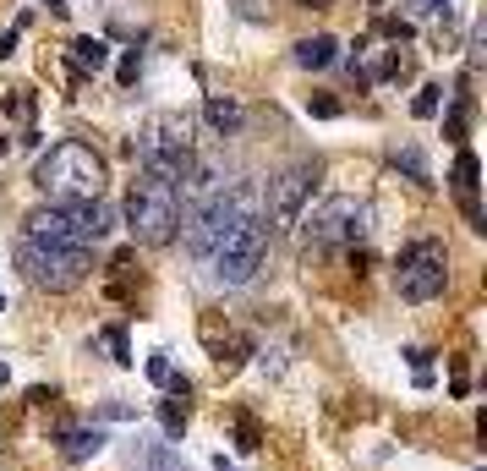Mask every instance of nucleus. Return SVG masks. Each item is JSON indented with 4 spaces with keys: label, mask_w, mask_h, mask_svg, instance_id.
I'll use <instances>...</instances> for the list:
<instances>
[{
    "label": "nucleus",
    "mask_w": 487,
    "mask_h": 471,
    "mask_svg": "<svg viewBox=\"0 0 487 471\" xmlns=\"http://www.w3.org/2000/svg\"><path fill=\"white\" fill-rule=\"evenodd\" d=\"M60 444H67V460H93L105 450V433L99 428H67V433H60Z\"/></svg>",
    "instance_id": "4468645a"
},
{
    "label": "nucleus",
    "mask_w": 487,
    "mask_h": 471,
    "mask_svg": "<svg viewBox=\"0 0 487 471\" xmlns=\"http://www.w3.org/2000/svg\"><path fill=\"white\" fill-rule=\"evenodd\" d=\"M137 466H143V471H186V460H181L170 444H148V450L137 455Z\"/></svg>",
    "instance_id": "f3484780"
},
{
    "label": "nucleus",
    "mask_w": 487,
    "mask_h": 471,
    "mask_svg": "<svg viewBox=\"0 0 487 471\" xmlns=\"http://www.w3.org/2000/svg\"><path fill=\"white\" fill-rule=\"evenodd\" d=\"M438 105H444V82H428V88H421L416 99H411V115H421V121H433V115H438Z\"/></svg>",
    "instance_id": "6ab92c4d"
},
{
    "label": "nucleus",
    "mask_w": 487,
    "mask_h": 471,
    "mask_svg": "<svg viewBox=\"0 0 487 471\" xmlns=\"http://www.w3.org/2000/svg\"><path fill=\"white\" fill-rule=\"evenodd\" d=\"M0 143H6V137H0Z\"/></svg>",
    "instance_id": "2f4dec72"
},
{
    "label": "nucleus",
    "mask_w": 487,
    "mask_h": 471,
    "mask_svg": "<svg viewBox=\"0 0 487 471\" xmlns=\"http://www.w3.org/2000/svg\"><path fill=\"white\" fill-rule=\"evenodd\" d=\"M263 253H269V225H263V214H252L241 219L236 231H224L219 247H214V274H219V286H247V279L263 269Z\"/></svg>",
    "instance_id": "0eeeda50"
},
{
    "label": "nucleus",
    "mask_w": 487,
    "mask_h": 471,
    "mask_svg": "<svg viewBox=\"0 0 487 471\" xmlns=\"http://www.w3.org/2000/svg\"><path fill=\"white\" fill-rule=\"evenodd\" d=\"M0 115L34 121V88H6V93H0Z\"/></svg>",
    "instance_id": "a211bd4d"
},
{
    "label": "nucleus",
    "mask_w": 487,
    "mask_h": 471,
    "mask_svg": "<svg viewBox=\"0 0 487 471\" xmlns=\"http://www.w3.org/2000/svg\"><path fill=\"white\" fill-rule=\"evenodd\" d=\"M72 60H77L82 72H105V67H110V44L93 39V34H77V39H72Z\"/></svg>",
    "instance_id": "2eb2a0df"
},
{
    "label": "nucleus",
    "mask_w": 487,
    "mask_h": 471,
    "mask_svg": "<svg viewBox=\"0 0 487 471\" xmlns=\"http://www.w3.org/2000/svg\"><path fill=\"white\" fill-rule=\"evenodd\" d=\"M214 471H236V466H231V460H224V455H219V460H214Z\"/></svg>",
    "instance_id": "c85d7f7f"
},
{
    "label": "nucleus",
    "mask_w": 487,
    "mask_h": 471,
    "mask_svg": "<svg viewBox=\"0 0 487 471\" xmlns=\"http://www.w3.org/2000/svg\"><path fill=\"white\" fill-rule=\"evenodd\" d=\"M345 67H350L356 82H383V77H400V72H405V60H395L389 50H378L373 39H356L350 55H345Z\"/></svg>",
    "instance_id": "9b49d317"
},
{
    "label": "nucleus",
    "mask_w": 487,
    "mask_h": 471,
    "mask_svg": "<svg viewBox=\"0 0 487 471\" xmlns=\"http://www.w3.org/2000/svg\"><path fill=\"white\" fill-rule=\"evenodd\" d=\"M236 438H241L236 450H257V444H263V433H257V417L241 412V417H236Z\"/></svg>",
    "instance_id": "4be33fe9"
},
{
    "label": "nucleus",
    "mask_w": 487,
    "mask_h": 471,
    "mask_svg": "<svg viewBox=\"0 0 487 471\" xmlns=\"http://www.w3.org/2000/svg\"><path fill=\"white\" fill-rule=\"evenodd\" d=\"M334 60H340V44L329 34H312V39L296 44V67H307V72H323V67H334Z\"/></svg>",
    "instance_id": "ddd939ff"
},
{
    "label": "nucleus",
    "mask_w": 487,
    "mask_h": 471,
    "mask_svg": "<svg viewBox=\"0 0 487 471\" xmlns=\"http://www.w3.org/2000/svg\"><path fill=\"white\" fill-rule=\"evenodd\" d=\"M318 160H296L290 170H279L274 181H269V231H290L302 219V208H307V198H312V186H318Z\"/></svg>",
    "instance_id": "9d476101"
},
{
    "label": "nucleus",
    "mask_w": 487,
    "mask_h": 471,
    "mask_svg": "<svg viewBox=\"0 0 487 471\" xmlns=\"http://www.w3.org/2000/svg\"><path fill=\"white\" fill-rule=\"evenodd\" d=\"M257 214V186H219L214 198H203L198 208H192V225H186V247L198 258H208L224 231H236L241 219Z\"/></svg>",
    "instance_id": "423d86ee"
},
{
    "label": "nucleus",
    "mask_w": 487,
    "mask_h": 471,
    "mask_svg": "<svg viewBox=\"0 0 487 471\" xmlns=\"http://www.w3.org/2000/svg\"><path fill=\"white\" fill-rule=\"evenodd\" d=\"M203 121L214 127V137H236L247 110H241V99H231V93H208L203 99Z\"/></svg>",
    "instance_id": "f8f14e48"
},
{
    "label": "nucleus",
    "mask_w": 487,
    "mask_h": 471,
    "mask_svg": "<svg viewBox=\"0 0 487 471\" xmlns=\"http://www.w3.org/2000/svg\"><path fill=\"white\" fill-rule=\"evenodd\" d=\"M466 115H471V93H460V99H454V110H449V121H444V137L460 143V137H466Z\"/></svg>",
    "instance_id": "aec40b11"
},
{
    "label": "nucleus",
    "mask_w": 487,
    "mask_h": 471,
    "mask_svg": "<svg viewBox=\"0 0 487 471\" xmlns=\"http://www.w3.org/2000/svg\"><path fill=\"white\" fill-rule=\"evenodd\" d=\"M159 422H165V433H170V438H181V433H186V405L165 400V405H159Z\"/></svg>",
    "instance_id": "412c9836"
},
{
    "label": "nucleus",
    "mask_w": 487,
    "mask_h": 471,
    "mask_svg": "<svg viewBox=\"0 0 487 471\" xmlns=\"http://www.w3.org/2000/svg\"><path fill=\"white\" fill-rule=\"evenodd\" d=\"M444 286H449V253H444V241L421 236V241H411L405 253L395 258V291L405 302H433V296H444Z\"/></svg>",
    "instance_id": "6e6552de"
},
{
    "label": "nucleus",
    "mask_w": 487,
    "mask_h": 471,
    "mask_svg": "<svg viewBox=\"0 0 487 471\" xmlns=\"http://www.w3.org/2000/svg\"><path fill=\"white\" fill-rule=\"evenodd\" d=\"M296 225L307 231V247H318V253H329V247H356L367 236V203L362 198H323L307 219H296Z\"/></svg>",
    "instance_id": "1a4fd4ad"
},
{
    "label": "nucleus",
    "mask_w": 487,
    "mask_h": 471,
    "mask_svg": "<svg viewBox=\"0 0 487 471\" xmlns=\"http://www.w3.org/2000/svg\"><path fill=\"white\" fill-rule=\"evenodd\" d=\"M378 34H383V39H395V44H405V39L416 34V27H411L405 17H378Z\"/></svg>",
    "instance_id": "5701e85b"
},
{
    "label": "nucleus",
    "mask_w": 487,
    "mask_h": 471,
    "mask_svg": "<svg viewBox=\"0 0 487 471\" xmlns=\"http://www.w3.org/2000/svg\"><path fill=\"white\" fill-rule=\"evenodd\" d=\"M110 231H115V208L105 198H93V203H39L22 219V236L44 241V247H88V241H105Z\"/></svg>",
    "instance_id": "f03ea898"
},
{
    "label": "nucleus",
    "mask_w": 487,
    "mask_h": 471,
    "mask_svg": "<svg viewBox=\"0 0 487 471\" xmlns=\"http://www.w3.org/2000/svg\"><path fill=\"white\" fill-rule=\"evenodd\" d=\"M307 115L334 121V115H340V99H329V93H307Z\"/></svg>",
    "instance_id": "393cba45"
},
{
    "label": "nucleus",
    "mask_w": 487,
    "mask_h": 471,
    "mask_svg": "<svg viewBox=\"0 0 487 471\" xmlns=\"http://www.w3.org/2000/svg\"><path fill=\"white\" fill-rule=\"evenodd\" d=\"M105 345H110V357H115V362H132V345H126L121 329H105Z\"/></svg>",
    "instance_id": "a878e982"
},
{
    "label": "nucleus",
    "mask_w": 487,
    "mask_h": 471,
    "mask_svg": "<svg viewBox=\"0 0 487 471\" xmlns=\"http://www.w3.org/2000/svg\"><path fill=\"white\" fill-rule=\"evenodd\" d=\"M0 389H6V367H0Z\"/></svg>",
    "instance_id": "c756f323"
},
{
    "label": "nucleus",
    "mask_w": 487,
    "mask_h": 471,
    "mask_svg": "<svg viewBox=\"0 0 487 471\" xmlns=\"http://www.w3.org/2000/svg\"><path fill=\"white\" fill-rule=\"evenodd\" d=\"M192 121L186 115H153L148 127L137 132V165H143V176H153V181H165V186H186V176H192Z\"/></svg>",
    "instance_id": "7ed1b4c3"
},
{
    "label": "nucleus",
    "mask_w": 487,
    "mask_h": 471,
    "mask_svg": "<svg viewBox=\"0 0 487 471\" xmlns=\"http://www.w3.org/2000/svg\"><path fill=\"white\" fill-rule=\"evenodd\" d=\"M302 6H323V0H302Z\"/></svg>",
    "instance_id": "7c9ffc66"
},
{
    "label": "nucleus",
    "mask_w": 487,
    "mask_h": 471,
    "mask_svg": "<svg viewBox=\"0 0 487 471\" xmlns=\"http://www.w3.org/2000/svg\"><path fill=\"white\" fill-rule=\"evenodd\" d=\"M34 186L50 203H93V198H105V186H110V165L93 143L60 137L50 153H39Z\"/></svg>",
    "instance_id": "f257e3e1"
},
{
    "label": "nucleus",
    "mask_w": 487,
    "mask_h": 471,
    "mask_svg": "<svg viewBox=\"0 0 487 471\" xmlns=\"http://www.w3.org/2000/svg\"><path fill=\"white\" fill-rule=\"evenodd\" d=\"M137 72H143V55H137V50H126V55H121V67H115V82H121V88H132Z\"/></svg>",
    "instance_id": "b1692460"
},
{
    "label": "nucleus",
    "mask_w": 487,
    "mask_h": 471,
    "mask_svg": "<svg viewBox=\"0 0 487 471\" xmlns=\"http://www.w3.org/2000/svg\"><path fill=\"white\" fill-rule=\"evenodd\" d=\"M416 12H428V17H438V12H449V6H438V0H416Z\"/></svg>",
    "instance_id": "cd10ccee"
},
{
    "label": "nucleus",
    "mask_w": 487,
    "mask_h": 471,
    "mask_svg": "<svg viewBox=\"0 0 487 471\" xmlns=\"http://www.w3.org/2000/svg\"><path fill=\"white\" fill-rule=\"evenodd\" d=\"M17 34H22V27H6V34H0V60L17 55Z\"/></svg>",
    "instance_id": "bb28decb"
},
{
    "label": "nucleus",
    "mask_w": 487,
    "mask_h": 471,
    "mask_svg": "<svg viewBox=\"0 0 487 471\" xmlns=\"http://www.w3.org/2000/svg\"><path fill=\"white\" fill-rule=\"evenodd\" d=\"M395 170H405L416 186H433V170H428V160H421V148H395Z\"/></svg>",
    "instance_id": "dca6fc26"
},
{
    "label": "nucleus",
    "mask_w": 487,
    "mask_h": 471,
    "mask_svg": "<svg viewBox=\"0 0 487 471\" xmlns=\"http://www.w3.org/2000/svg\"><path fill=\"white\" fill-rule=\"evenodd\" d=\"M17 269L39 291H77L93 274V253L88 247H44V241L17 236Z\"/></svg>",
    "instance_id": "39448f33"
},
{
    "label": "nucleus",
    "mask_w": 487,
    "mask_h": 471,
    "mask_svg": "<svg viewBox=\"0 0 487 471\" xmlns=\"http://www.w3.org/2000/svg\"><path fill=\"white\" fill-rule=\"evenodd\" d=\"M126 231L143 247H170L181 231V192L153 176H137L126 186Z\"/></svg>",
    "instance_id": "20e7f679"
}]
</instances>
